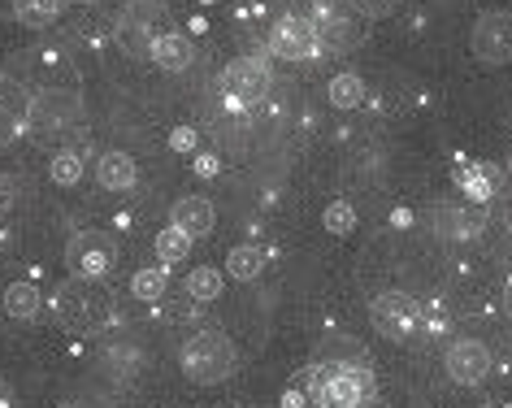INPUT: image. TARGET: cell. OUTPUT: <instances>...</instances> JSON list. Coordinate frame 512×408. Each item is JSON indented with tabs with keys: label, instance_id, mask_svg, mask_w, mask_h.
<instances>
[{
	"label": "cell",
	"instance_id": "cell-1",
	"mask_svg": "<svg viewBox=\"0 0 512 408\" xmlns=\"http://www.w3.org/2000/svg\"><path fill=\"white\" fill-rule=\"evenodd\" d=\"M183 374L196 382V387H217L235 374V343H230L226 330H196L183 343Z\"/></svg>",
	"mask_w": 512,
	"mask_h": 408
},
{
	"label": "cell",
	"instance_id": "cell-2",
	"mask_svg": "<svg viewBox=\"0 0 512 408\" xmlns=\"http://www.w3.org/2000/svg\"><path fill=\"white\" fill-rule=\"evenodd\" d=\"M79 118H83L79 100L66 96V92H44V96H35L27 105V126H31V135L40 139V144H57V139H66L74 126H79Z\"/></svg>",
	"mask_w": 512,
	"mask_h": 408
},
{
	"label": "cell",
	"instance_id": "cell-3",
	"mask_svg": "<svg viewBox=\"0 0 512 408\" xmlns=\"http://www.w3.org/2000/svg\"><path fill=\"white\" fill-rule=\"evenodd\" d=\"M369 317H374L378 335L387 339H413L421 326H426V309L408 296V291H382V296L369 304Z\"/></svg>",
	"mask_w": 512,
	"mask_h": 408
},
{
	"label": "cell",
	"instance_id": "cell-4",
	"mask_svg": "<svg viewBox=\"0 0 512 408\" xmlns=\"http://www.w3.org/2000/svg\"><path fill=\"white\" fill-rule=\"evenodd\" d=\"M222 92L230 100V109L256 105V100H265V92H270V66L261 57H235L222 70Z\"/></svg>",
	"mask_w": 512,
	"mask_h": 408
},
{
	"label": "cell",
	"instance_id": "cell-5",
	"mask_svg": "<svg viewBox=\"0 0 512 408\" xmlns=\"http://www.w3.org/2000/svg\"><path fill=\"white\" fill-rule=\"evenodd\" d=\"M113 261H118V252H113V244L100 231H74L70 244H66V265L74 278H105L113 270Z\"/></svg>",
	"mask_w": 512,
	"mask_h": 408
},
{
	"label": "cell",
	"instance_id": "cell-6",
	"mask_svg": "<svg viewBox=\"0 0 512 408\" xmlns=\"http://www.w3.org/2000/svg\"><path fill=\"white\" fill-rule=\"evenodd\" d=\"M473 53L486 66H508L512 61V14L508 9H491L473 22Z\"/></svg>",
	"mask_w": 512,
	"mask_h": 408
},
{
	"label": "cell",
	"instance_id": "cell-7",
	"mask_svg": "<svg viewBox=\"0 0 512 408\" xmlns=\"http://www.w3.org/2000/svg\"><path fill=\"white\" fill-rule=\"evenodd\" d=\"M270 44H274V53L287 57V61H313L317 53H322V40H317L313 18H300V14L278 18L274 31H270Z\"/></svg>",
	"mask_w": 512,
	"mask_h": 408
},
{
	"label": "cell",
	"instance_id": "cell-8",
	"mask_svg": "<svg viewBox=\"0 0 512 408\" xmlns=\"http://www.w3.org/2000/svg\"><path fill=\"white\" fill-rule=\"evenodd\" d=\"M443 361H447V374H452L460 387H478V382L491 374V348H486L482 339H456Z\"/></svg>",
	"mask_w": 512,
	"mask_h": 408
},
{
	"label": "cell",
	"instance_id": "cell-9",
	"mask_svg": "<svg viewBox=\"0 0 512 408\" xmlns=\"http://www.w3.org/2000/svg\"><path fill=\"white\" fill-rule=\"evenodd\" d=\"M92 309H96V300H92V291H87V278H66V283L57 287L53 313H57V322L66 330H87L92 326Z\"/></svg>",
	"mask_w": 512,
	"mask_h": 408
},
{
	"label": "cell",
	"instance_id": "cell-10",
	"mask_svg": "<svg viewBox=\"0 0 512 408\" xmlns=\"http://www.w3.org/2000/svg\"><path fill=\"white\" fill-rule=\"evenodd\" d=\"M313 27H317V40H322L326 53H348V48L361 44V31H356V22L348 14H339L330 0L317 5V22H313Z\"/></svg>",
	"mask_w": 512,
	"mask_h": 408
},
{
	"label": "cell",
	"instance_id": "cell-11",
	"mask_svg": "<svg viewBox=\"0 0 512 408\" xmlns=\"http://www.w3.org/2000/svg\"><path fill=\"white\" fill-rule=\"evenodd\" d=\"M430 226L439 239H478L482 235V213L460 209V204H434Z\"/></svg>",
	"mask_w": 512,
	"mask_h": 408
},
{
	"label": "cell",
	"instance_id": "cell-12",
	"mask_svg": "<svg viewBox=\"0 0 512 408\" xmlns=\"http://www.w3.org/2000/svg\"><path fill=\"white\" fill-rule=\"evenodd\" d=\"M148 53H152V61H157L165 74H183V70L196 66V44H191L187 35H174V31L157 35Z\"/></svg>",
	"mask_w": 512,
	"mask_h": 408
},
{
	"label": "cell",
	"instance_id": "cell-13",
	"mask_svg": "<svg viewBox=\"0 0 512 408\" xmlns=\"http://www.w3.org/2000/svg\"><path fill=\"white\" fill-rule=\"evenodd\" d=\"M170 226H178V231L191 235V239L209 235L213 231V204L204 200V196H183L170 209Z\"/></svg>",
	"mask_w": 512,
	"mask_h": 408
},
{
	"label": "cell",
	"instance_id": "cell-14",
	"mask_svg": "<svg viewBox=\"0 0 512 408\" xmlns=\"http://www.w3.org/2000/svg\"><path fill=\"white\" fill-rule=\"evenodd\" d=\"M96 178H100V187L105 191H131L135 187V161L126 157V152H105V157L96 161Z\"/></svg>",
	"mask_w": 512,
	"mask_h": 408
},
{
	"label": "cell",
	"instance_id": "cell-15",
	"mask_svg": "<svg viewBox=\"0 0 512 408\" xmlns=\"http://www.w3.org/2000/svg\"><path fill=\"white\" fill-rule=\"evenodd\" d=\"M44 309V300H40V287L35 283H9L5 287V313L9 317H18V322H35Z\"/></svg>",
	"mask_w": 512,
	"mask_h": 408
},
{
	"label": "cell",
	"instance_id": "cell-16",
	"mask_svg": "<svg viewBox=\"0 0 512 408\" xmlns=\"http://www.w3.org/2000/svg\"><path fill=\"white\" fill-rule=\"evenodd\" d=\"M261 270H265V257H261L256 248H248V244H243V248H230V257H226V274H230V278H239V283H252V278L261 274Z\"/></svg>",
	"mask_w": 512,
	"mask_h": 408
},
{
	"label": "cell",
	"instance_id": "cell-17",
	"mask_svg": "<svg viewBox=\"0 0 512 408\" xmlns=\"http://www.w3.org/2000/svg\"><path fill=\"white\" fill-rule=\"evenodd\" d=\"M361 100H365L361 74H335V79H330V105L335 109H356Z\"/></svg>",
	"mask_w": 512,
	"mask_h": 408
},
{
	"label": "cell",
	"instance_id": "cell-18",
	"mask_svg": "<svg viewBox=\"0 0 512 408\" xmlns=\"http://www.w3.org/2000/svg\"><path fill=\"white\" fill-rule=\"evenodd\" d=\"M187 291H191V300H217L222 296V274L213 265H200V270L187 274Z\"/></svg>",
	"mask_w": 512,
	"mask_h": 408
},
{
	"label": "cell",
	"instance_id": "cell-19",
	"mask_svg": "<svg viewBox=\"0 0 512 408\" xmlns=\"http://www.w3.org/2000/svg\"><path fill=\"white\" fill-rule=\"evenodd\" d=\"M187 252H191V235H183L178 226H165V231L157 235V257H161L165 265L187 261Z\"/></svg>",
	"mask_w": 512,
	"mask_h": 408
},
{
	"label": "cell",
	"instance_id": "cell-20",
	"mask_svg": "<svg viewBox=\"0 0 512 408\" xmlns=\"http://www.w3.org/2000/svg\"><path fill=\"white\" fill-rule=\"evenodd\" d=\"M48 174H53L57 187H74V183L83 178V157H79V152H70V148L57 152L53 165H48Z\"/></svg>",
	"mask_w": 512,
	"mask_h": 408
},
{
	"label": "cell",
	"instance_id": "cell-21",
	"mask_svg": "<svg viewBox=\"0 0 512 408\" xmlns=\"http://www.w3.org/2000/svg\"><path fill=\"white\" fill-rule=\"evenodd\" d=\"M61 5H66V0H22L18 22H27V27H48V22L61 14Z\"/></svg>",
	"mask_w": 512,
	"mask_h": 408
},
{
	"label": "cell",
	"instance_id": "cell-22",
	"mask_svg": "<svg viewBox=\"0 0 512 408\" xmlns=\"http://www.w3.org/2000/svg\"><path fill=\"white\" fill-rule=\"evenodd\" d=\"M322 222H326L330 235H352L356 231V209L348 200H330L326 213H322Z\"/></svg>",
	"mask_w": 512,
	"mask_h": 408
},
{
	"label": "cell",
	"instance_id": "cell-23",
	"mask_svg": "<svg viewBox=\"0 0 512 408\" xmlns=\"http://www.w3.org/2000/svg\"><path fill=\"white\" fill-rule=\"evenodd\" d=\"M27 105H31V100H27V92H22L18 83L0 79V118H5V122H18L22 113H27Z\"/></svg>",
	"mask_w": 512,
	"mask_h": 408
},
{
	"label": "cell",
	"instance_id": "cell-24",
	"mask_svg": "<svg viewBox=\"0 0 512 408\" xmlns=\"http://www.w3.org/2000/svg\"><path fill=\"white\" fill-rule=\"evenodd\" d=\"M131 291L139 300H161L165 296V270H161V265H157V270H152V265H148V270H139L131 278Z\"/></svg>",
	"mask_w": 512,
	"mask_h": 408
},
{
	"label": "cell",
	"instance_id": "cell-25",
	"mask_svg": "<svg viewBox=\"0 0 512 408\" xmlns=\"http://www.w3.org/2000/svg\"><path fill=\"white\" fill-rule=\"evenodd\" d=\"M456 183L469 191V196H478V200H491V183H486V178L473 170V165H460L456 170Z\"/></svg>",
	"mask_w": 512,
	"mask_h": 408
},
{
	"label": "cell",
	"instance_id": "cell-26",
	"mask_svg": "<svg viewBox=\"0 0 512 408\" xmlns=\"http://www.w3.org/2000/svg\"><path fill=\"white\" fill-rule=\"evenodd\" d=\"M395 5H400V0H352V9H361L365 18H387V14H395Z\"/></svg>",
	"mask_w": 512,
	"mask_h": 408
},
{
	"label": "cell",
	"instance_id": "cell-27",
	"mask_svg": "<svg viewBox=\"0 0 512 408\" xmlns=\"http://www.w3.org/2000/svg\"><path fill=\"white\" fill-rule=\"evenodd\" d=\"M170 148L191 152V148H196V131H191V126H178V131H170Z\"/></svg>",
	"mask_w": 512,
	"mask_h": 408
},
{
	"label": "cell",
	"instance_id": "cell-28",
	"mask_svg": "<svg viewBox=\"0 0 512 408\" xmlns=\"http://www.w3.org/2000/svg\"><path fill=\"white\" fill-rule=\"evenodd\" d=\"M9 204H14V183H9V174L0 170V213H5Z\"/></svg>",
	"mask_w": 512,
	"mask_h": 408
},
{
	"label": "cell",
	"instance_id": "cell-29",
	"mask_svg": "<svg viewBox=\"0 0 512 408\" xmlns=\"http://www.w3.org/2000/svg\"><path fill=\"white\" fill-rule=\"evenodd\" d=\"M196 174H200V178H213V174H217V157H200V161H196Z\"/></svg>",
	"mask_w": 512,
	"mask_h": 408
},
{
	"label": "cell",
	"instance_id": "cell-30",
	"mask_svg": "<svg viewBox=\"0 0 512 408\" xmlns=\"http://www.w3.org/2000/svg\"><path fill=\"white\" fill-rule=\"evenodd\" d=\"M304 400H309L304 391H287V395H283V408H304Z\"/></svg>",
	"mask_w": 512,
	"mask_h": 408
},
{
	"label": "cell",
	"instance_id": "cell-31",
	"mask_svg": "<svg viewBox=\"0 0 512 408\" xmlns=\"http://www.w3.org/2000/svg\"><path fill=\"white\" fill-rule=\"evenodd\" d=\"M22 0H0V18H18Z\"/></svg>",
	"mask_w": 512,
	"mask_h": 408
},
{
	"label": "cell",
	"instance_id": "cell-32",
	"mask_svg": "<svg viewBox=\"0 0 512 408\" xmlns=\"http://www.w3.org/2000/svg\"><path fill=\"white\" fill-rule=\"evenodd\" d=\"M0 408H14V391H9L5 378H0Z\"/></svg>",
	"mask_w": 512,
	"mask_h": 408
},
{
	"label": "cell",
	"instance_id": "cell-33",
	"mask_svg": "<svg viewBox=\"0 0 512 408\" xmlns=\"http://www.w3.org/2000/svg\"><path fill=\"white\" fill-rule=\"evenodd\" d=\"M356 408H391L387 400H382V395H369V400H361V404H356Z\"/></svg>",
	"mask_w": 512,
	"mask_h": 408
},
{
	"label": "cell",
	"instance_id": "cell-34",
	"mask_svg": "<svg viewBox=\"0 0 512 408\" xmlns=\"http://www.w3.org/2000/svg\"><path fill=\"white\" fill-rule=\"evenodd\" d=\"M504 309H508V317H512V283H508V291H504Z\"/></svg>",
	"mask_w": 512,
	"mask_h": 408
},
{
	"label": "cell",
	"instance_id": "cell-35",
	"mask_svg": "<svg viewBox=\"0 0 512 408\" xmlns=\"http://www.w3.org/2000/svg\"><path fill=\"white\" fill-rule=\"evenodd\" d=\"M486 408H495V404H486Z\"/></svg>",
	"mask_w": 512,
	"mask_h": 408
},
{
	"label": "cell",
	"instance_id": "cell-36",
	"mask_svg": "<svg viewBox=\"0 0 512 408\" xmlns=\"http://www.w3.org/2000/svg\"><path fill=\"white\" fill-rule=\"evenodd\" d=\"M504 408H512V404H504Z\"/></svg>",
	"mask_w": 512,
	"mask_h": 408
},
{
	"label": "cell",
	"instance_id": "cell-37",
	"mask_svg": "<svg viewBox=\"0 0 512 408\" xmlns=\"http://www.w3.org/2000/svg\"><path fill=\"white\" fill-rule=\"evenodd\" d=\"M204 5H209V0H204Z\"/></svg>",
	"mask_w": 512,
	"mask_h": 408
}]
</instances>
